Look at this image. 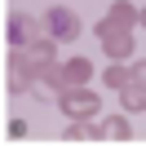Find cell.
I'll return each mask as SVG.
<instances>
[{
	"instance_id": "15",
	"label": "cell",
	"mask_w": 146,
	"mask_h": 146,
	"mask_svg": "<svg viewBox=\"0 0 146 146\" xmlns=\"http://www.w3.org/2000/svg\"><path fill=\"white\" fill-rule=\"evenodd\" d=\"M137 22H142V27H146V9H142V13H137Z\"/></svg>"
},
{
	"instance_id": "6",
	"label": "cell",
	"mask_w": 146,
	"mask_h": 146,
	"mask_svg": "<svg viewBox=\"0 0 146 146\" xmlns=\"http://www.w3.org/2000/svg\"><path fill=\"white\" fill-rule=\"evenodd\" d=\"M93 75V62L89 58H71V62H62V84L66 89H84Z\"/></svg>"
},
{
	"instance_id": "12",
	"label": "cell",
	"mask_w": 146,
	"mask_h": 146,
	"mask_svg": "<svg viewBox=\"0 0 146 146\" xmlns=\"http://www.w3.org/2000/svg\"><path fill=\"white\" fill-rule=\"evenodd\" d=\"M111 18H115L119 27H133V22H137V9L128 5V0H115V5H111Z\"/></svg>"
},
{
	"instance_id": "7",
	"label": "cell",
	"mask_w": 146,
	"mask_h": 146,
	"mask_svg": "<svg viewBox=\"0 0 146 146\" xmlns=\"http://www.w3.org/2000/svg\"><path fill=\"white\" fill-rule=\"evenodd\" d=\"M102 137H106V142H128V137H133V128H128V119H119V115H111V119H102Z\"/></svg>"
},
{
	"instance_id": "8",
	"label": "cell",
	"mask_w": 146,
	"mask_h": 146,
	"mask_svg": "<svg viewBox=\"0 0 146 146\" xmlns=\"http://www.w3.org/2000/svg\"><path fill=\"white\" fill-rule=\"evenodd\" d=\"M119 102H124L133 115H137V111H146V84H137V80L124 84V89H119Z\"/></svg>"
},
{
	"instance_id": "14",
	"label": "cell",
	"mask_w": 146,
	"mask_h": 146,
	"mask_svg": "<svg viewBox=\"0 0 146 146\" xmlns=\"http://www.w3.org/2000/svg\"><path fill=\"white\" fill-rule=\"evenodd\" d=\"M133 80H137V84H146V58H142V62L133 66Z\"/></svg>"
},
{
	"instance_id": "5",
	"label": "cell",
	"mask_w": 146,
	"mask_h": 146,
	"mask_svg": "<svg viewBox=\"0 0 146 146\" xmlns=\"http://www.w3.org/2000/svg\"><path fill=\"white\" fill-rule=\"evenodd\" d=\"M5 80H9V93H27L31 84H36V71H31V58H27V49H13V53H9Z\"/></svg>"
},
{
	"instance_id": "3",
	"label": "cell",
	"mask_w": 146,
	"mask_h": 146,
	"mask_svg": "<svg viewBox=\"0 0 146 146\" xmlns=\"http://www.w3.org/2000/svg\"><path fill=\"white\" fill-rule=\"evenodd\" d=\"M44 36H53L58 44H62V40H75L80 36V13H71L66 5H53V9L44 13Z\"/></svg>"
},
{
	"instance_id": "2",
	"label": "cell",
	"mask_w": 146,
	"mask_h": 146,
	"mask_svg": "<svg viewBox=\"0 0 146 146\" xmlns=\"http://www.w3.org/2000/svg\"><path fill=\"white\" fill-rule=\"evenodd\" d=\"M40 36H44V27H40L31 13H9V22H5V40H9L13 49H31Z\"/></svg>"
},
{
	"instance_id": "1",
	"label": "cell",
	"mask_w": 146,
	"mask_h": 146,
	"mask_svg": "<svg viewBox=\"0 0 146 146\" xmlns=\"http://www.w3.org/2000/svg\"><path fill=\"white\" fill-rule=\"evenodd\" d=\"M93 36L102 40V49H106L111 62H124V58L133 53V36H128V27H119L115 18H102L98 27H93Z\"/></svg>"
},
{
	"instance_id": "10",
	"label": "cell",
	"mask_w": 146,
	"mask_h": 146,
	"mask_svg": "<svg viewBox=\"0 0 146 146\" xmlns=\"http://www.w3.org/2000/svg\"><path fill=\"white\" fill-rule=\"evenodd\" d=\"M102 84H106V89H124V84H133V71H128V66H119V62H111L106 71H102Z\"/></svg>"
},
{
	"instance_id": "11",
	"label": "cell",
	"mask_w": 146,
	"mask_h": 146,
	"mask_svg": "<svg viewBox=\"0 0 146 146\" xmlns=\"http://www.w3.org/2000/svg\"><path fill=\"white\" fill-rule=\"evenodd\" d=\"M53 53H58V40H53V36H40L36 44L27 49V58H31V62H53Z\"/></svg>"
},
{
	"instance_id": "4",
	"label": "cell",
	"mask_w": 146,
	"mask_h": 146,
	"mask_svg": "<svg viewBox=\"0 0 146 146\" xmlns=\"http://www.w3.org/2000/svg\"><path fill=\"white\" fill-rule=\"evenodd\" d=\"M58 102H62V111H66L71 119H93V115H98V106H102L98 93H89V89H62V93H58Z\"/></svg>"
},
{
	"instance_id": "9",
	"label": "cell",
	"mask_w": 146,
	"mask_h": 146,
	"mask_svg": "<svg viewBox=\"0 0 146 146\" xmlns=\"http://www.w3.org/2000/svg\"><path fill=\"white\" fill-rule=\"evenodd\" d=\"M102 137V128H93L89 119H71L66 124V142H98Z\"/></svg>"
},
{
	"instance_id": "13",
	"label": "cell",
	"mask_w": 146,
	"mask_h": 146,
	"mask_svg": "<svg viewBox=\"0 0 146 146\" xmlns=\"http://www.w3.org/2000/svg\"><path fill=\"white\" fill-rule=\"evenodd\" d=\"M9 137H27V119H9Z\"/></svg>"
}]
</instances>
